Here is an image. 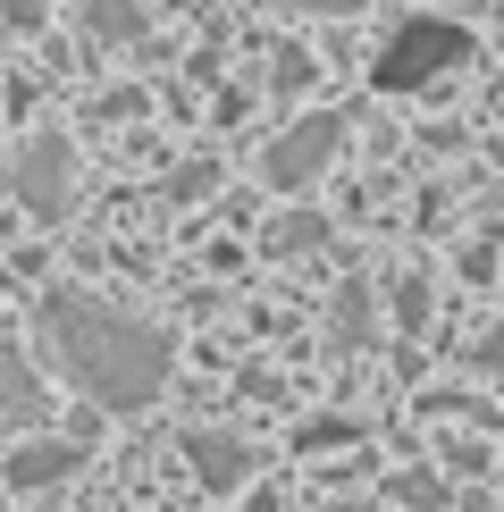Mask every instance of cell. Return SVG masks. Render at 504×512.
<instances>
[{
  "label": "cell",
  "instance_id": "6",
  "mask_svg": "<svg viewBox=\"0 0 504 512\" xmlns=\"http://www.w3.org/2000/svg\"><path fill=\"white\" fill-rule=\"evenodd\" d=\"M59 177H68V152H59V143H34V152L17 160V194H26L42 219L59 210Z\"/></svg>",
  "mask_w": 504,
  "mask_h": 512
},
{
  "label": "cell",
  "instance_id": "7",
  "mask_svg": "<svg viewBox=\"0 0 504 512\" xmlns=\"http://www.w3.org/2000/svg\"><path fill=\"white\" fill-rule=\"evenodd\" d=\"M0 420H42V387L17 353H0Z\"/></svg>",
  "mask_w": 504,
  "mask_h": 512
},
{
  "label": "cell",
  "instance_id": "4",
  "mask_svg": "<svg viewBox=\"0 0 504 512\" xmlns=\"http://www.w3.org/2000/svg\"><path fill=\"white\" fill-rule=\"evenodd\" d=\"M185 454H194V479L210 487V496H236V487L252 479V445H236V437L194 429V437H185Z\"/></svg>",
  "mask_w": 504,
  "mask_h": 512
},
{
  "label": "cell",
  "instance_id": "8",
  "mask_svg": "<svg viewBox=\"0 0 504 512\" xmlns=\"http://www.w3.org/2000/svg\"><path fill=\"white\" fill-rule=\"evenodd\" d=\"M93 17H101V34H110V42L135 34V9H126V0H93Z\"/></svg>",
  "mask_w": 504,
  "mask_h": 512
},
{
  "label": "cell",
  "instance_id": "5",
  "mask_svg": "<svg viewBox=\"0 0 504 512\" xmlns=\"http://www.w3.org/2000/svg\"><path fill=\"white\" fill-rule=\"evenodd\" d=\"M76 462H84V445H59V437L17 445V454H9V487H51V479H68Z\"/></svg>",
  "mask_w": 504,
  "mask_h": 512
},
{
  "label": "cell",
  "instance_id": "3",
  "mask_svg": "<svg viewBox=\"0 0 504 512\" xmlns=\"http://www.w3.org/2000/svg\"><path fill=\"white\" fill-rule=\"evenodd\" d=\"M328 152H336V118H303L294 135L269 143V160H261V168H269V185H311Z\"/></svg>",
  "mask_w": 504,
  "mask_h": 512
},
{
  "label": "cell",
  "instance_id": "11",
  "mask_svg": "<svg viewBox=\"0 0 504 512\" xmlns=\"http://www.w3.org/2000/svg\"><path fill=\"white\" fill-rule=\"evenodd\" d=\"M328 512H362V504H328Z\"/></svg>",
  "mask_w": 504,
  "mask_h": 512
},
{
  "label": "cell",
  "instance_id": "9",
  "mask_svg": "<svg viewBox=\"0 0 504 512\" xmlns=\"http://www.w3.org/2000/svg\"><path fill=\"white\" fill-rule=\"evenodd\" d=\"M488 361H496V370H504V328H496V336H488Z\"/></svg>",
  "mask_w": 504,
  "mask_h": 512
},
{
  "label": "cell",
  "instance_id": "10",
  "mask_svg": "<svg viewBox=\"0 0 504 512\" xmlns=\"http://www.w3.org/2000/svg\"><path fill=\"white\" fill-rule=\"evenodd\" d=\"M294 9H353V0H294Z\"/></svg>",
  "mask_w": 504,
  "mask_h": 512
},
{
  "label": "cell",
  "instance_id": "1",
  "mask_svg": "<svg viewBox=\"0 0 504 512\" xmlns=\"http://www.w3.org/2000/svg\"><path fill=\"white\" fill-rule=\"evenodd\" d=\"M42 336H51L59 370H68L93 403H110V412L152 403L160 378H168V336L160 328H143V319H126V311H101V303H76V294H59V303L42 311Z\"/></svg>",
  "mask_w": 504,
  "mask_h": 512
},
{
  "label": "cell",
  "instance_id": "2",
  "mask_svg": "<svg viewBox=\"0 0 504 512\" xmlns=\"http://www.w3.org/2000/svg\"><path fill=\"white\" fill-rule=\"evenodd\" d=\"M454 59H462V34L437 26V17H412V26L378 51L370 76H378V93H420V84H429L437 68H454Z\"/></svg>",
  "mask_w": 504,
  "mask_h": 512
}]
</instances>
